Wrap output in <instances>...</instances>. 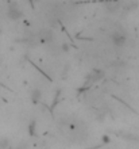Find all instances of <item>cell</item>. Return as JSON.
Returning a JSON list of instances; mask_svg holds the SVG:
<instances>
[{"label":"cell","instance_id":"5b68a950","mask_svg":"<svg viewBox=\"0 0 139 149\" xmlns=\"http://www.w3.org/2000/svg\"><path fill=\"white\" fill-rule=\"evenodd\" d=\"M41 98H42V91L39 90V88H34V90L31 91V100L34 103L39 102Z\"/></svg>","mask_w":139,"mask_h":149},{"label":"cell","instance_id":"8992f818","mask_svg":"<svg viewBox=\"0 0 139 149\" xmlns=\"http://www.w3.org/2000/svg\"><path fill=\"white\" fill-rule=\"evenodd\" d=\"M42 36H43V39H45L46 42H53V39H54V34H53V31H51L50 29L43 30V31H42Z\"/></svg>","mask_w":139,"mask_h":149},{"label":"cell","instance_id":"9c48e42d","mask_svg":"<svg viewBox=\"0 0 139 149\" xmlns=\"http://www.w3.org/2000/svg\"><path fill=\"white\" fill-rule=\"evenodd\" d=\"M61 50L64 52V53H68V52L70 50V46L66 42H64V43H61Z\"/></svg>","mask_w":139,"mask_h":149},{"label":"cell","instance_id":"52a82bcc","mask_svg":"<svg viewBox=\"0 0 139 149\" xmlns=\"http://www.w3.org/2000/svg\"><path fill=\"white\" fill-rule=\"evenodd\" d=\"M11 146V141L7 137H0V149H8Z\"/></svg>","mask_w":139,"mask_h":149},{"label":"cell","instance_id":"3957f363","mask_svg":"<svg viewBox=\"0 0 139 149\" xmlns=\"http://www.w3.org/2000/svg\"><path fill=\"white\" fill-rule=\"evenodd\" d=\"M104 7L107 8L108 12H116L119 11L120 7H123V3H120V1H111V3H104Z\"/></svg>","mask_w":139,"mask_h":149},{"label":"cell","instance_id":"277c9868","mask_svg":"<svg viewBox=\"0 0 139 149\" xmlns=\"http://www.w3.org/2000/svg\"><path fill=\"white\" fill-rule=\"evenodd\" d=\"M88 76L93 81H99V80H101V79L104 77V71H101V69H92Z\"/></svg>","mask_w":139,"mask_h":149},{"label":"cell","instance_id":"ba28073f","mask_svg":"<svg viewBox=\"0 0 139 149\" xmlns=\"http://www.w3.org/2000/svg\"><path fill=\"white\" fill-rule=\"evenodd\" d=\"M28 133H30V136H35V133H37V123H35V121L30 122V126H28Z\"/></svg>","mask_w":139,"mask_h":149},{"label":"cell","instance_id":"6da1fadb","mask_svg":"<svg viewBox=\"0 0 139 149\" xmlns=\"http://www.w3.org/2000/svg\"><path fill=\"white\" fill-rule=\"evenodd\" d=\"M109 38H111L112 43H113L116 47L124 46V43L127 41V36H126V33H123V31H112Z\"/></svg>","mask_w":139,"mask_h":149},{"label":"cell","instance_id":"7a4b0ae2","mask_svg":"<svg viewBox=\"0 0 139 149\" xmlns=\"http://www.w3.org/2000/svg\"><path fill=\"white\" fill-rule=\"evenodd\" d=\"M7 16L11 20H18L23 16L22 10L18 7V3H10V6L7 8Z\"/></svg>","mask_w":139,"mask_h":149}]
</instances>
